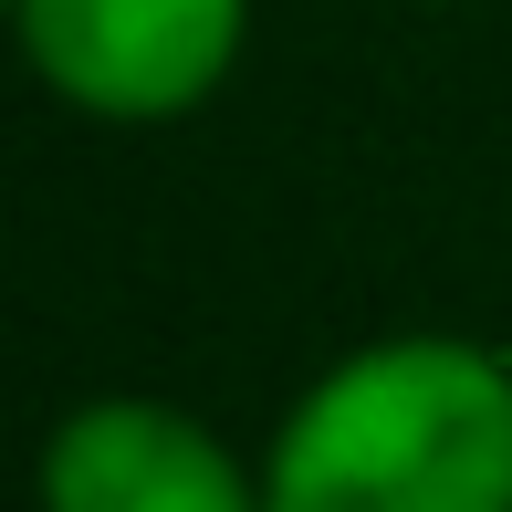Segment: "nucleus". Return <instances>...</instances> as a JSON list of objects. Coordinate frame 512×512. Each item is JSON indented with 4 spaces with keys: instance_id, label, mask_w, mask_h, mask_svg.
I'll return each mask as SVG.
<instances>
[{
    "instance_id": "obj_3",
    "label": "nucleus",
    "mask_w": 512,
    "mask_h": 512,
    "mask_svg": "<svg viewBox=\"0 0 512 512\" xmlns=\"http://www.w3.org/2000/svg\"><path fill=\"white\" fill-rule=\"evenodd\" d=\"M32 502L42 512H272L262 460H241L199 408L105 387L74 398L32 450Z\"/></svg>"
},
{
    "instance_id": "obj_4",
    "label": "nucleus",
    "mask_w": 512,
    "mask_h": 512,
    "mask_svg": "<svg viewBox=\"0 0 512 512\" xmlns=\"http://www.w3.org/2000/svg\"><path fill=\"white\" fill-rule=\"evenodd\" d=\"M418 11H450V0H418Z\"/></svg>"
},
{
    "instance_id": "obj_1",
    "label": "nucleus",
    "mask_w": 512,
    "mask_h": 512,
    "mask_svg": "<svg viewBox=\"0 0 512 512\" xmlns=\"http://www.w3.org/2000/svg\"><path fill=\"white\" fill-rule=\"evenodd\" d=\"M272 512H512V356L398 324L293 387L262 439Z\"/></svg>"
},
{
    "instance_id": "obj_2",
    "label": "nucleus",
    "mask_w": 512,
    "mask_h": 512,
    "mask_svg": "<svg viewBox=\"0 0 512 512\" xmlns=\"http://www.w3.org/2000/svg\"><path fill=\"white\" fill-rule=\"evenodd\" d=\"M11 42L63 115L178 126L251 53V0H11Z\"/></svg>"
}]
</instances>
